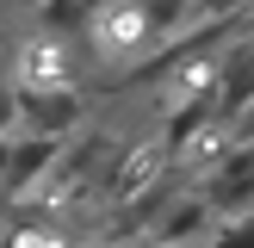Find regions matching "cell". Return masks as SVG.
Instances as JSON below:
<instances>
[{
    "label": "cell",
    "mask_w": 254,
    "mask_h": 248,
    "mask_svg": "<svg viewBox=\"0 0 254 248\" xmlns=\"http://www.w3.org/2000/svg\"><path fill=\"white\" fill-rule=\"evenodd\" d=\"M168 44V31L155 25V12L143 6V0H106V6L93 12V31H87V56L99 62V68H118L124 62H149L155 50Z\"/></svg>",
    "instance_id": "6da1fadb"
},
{
    "label": "cell",
    "mask_w": 254,
    "mask_h": 248,
    "mask_svg": "<svg viewBox=\"0 0 254 248\" xmlns=\"http://www.w3.org/2000/svg\"><path fill=\"white\" fill-rule=\"evenodd\" d=\"M81 50L74 37H56L44 31V25H31V31L12 44V68L6 81L19 87V93H56V87H74V74H81Z\"/></svg>",
    "instance_id": "7a4b0ae2"
},
{
    "label": "cell",
    "mask_w": 254,
    "mask_h": 248,
    "mask_svg": "<svg viewBox=\"0 0 254 248\" xmlns=\"http://www.w3.org/2000/svg\"><path fill=\"white\" fill-rule=\"evenodd\" d=\"M62 136H44V130H12L0 136V198L6 205H19V198H31L37 186H44V174L62 161Z\"/></svg>",
    "instance_id": "3957f363"
},
{
    "label": "cell",
    "mask_w": 254,
    "mask_h": 248,
    "mask_svg": "<svg viewBox=\"0 0 254 248\" xmlns=\"http://www.w3.org/2000/svg\"><path fill=\"white\" fill-rule=\"evenodd\" d=\"M81 124H87V99H81V87L19 93V130H44V136H62V143H68Z\"/></svg>",
    "instance_id": "277c9868"
},
{
    "label": "cell",
    "mask_w": 254,
    "mask_h": 248,
    "mask_svg": "<svg viewBox=\"0 0 254 248\" xmlns=\"http://www.w3.org/2000/svg\"><path fill=\"white\" fill-rule=\"evenodd\" d=\"M0 248H81L56 217H31V205H19V217L0 223Z\"/></svg>",
    "instance_id": "5b68a950"
},
{
    "label": "cell",
    "mask_w": 254,
    "mask_h": 248,
    "mask_svg": "<svg viewBox=\"0 0 254 248\" xmlns=\"http://www.w3.org/2000/svg\"><path fill=\"white\" fill-rule=\"evenodd\" d=\"M106 6V0H37V25L56 37H74V44H87V31H93V12Z\"/></svg>",
    "instance_id": "8992f818"
},
{
    "label": "cell",
    "mask_w": 254,
    "mask_h": 248,
    "mask_svg": "<svg viewBox=\"0 0 254 248\" xmlns=\"http://www.w3.org/2000/svg\"><path fill=\"white\" fill-rule=\"evenodd\" d=\"M205 248H254V211H242V217H223L217 230H211Z\"/></svg>",
    "instance_id": "52a82bcc"
},
{
    "label": "cell",
    "mask_w": 254,
    "mask_h": 248,
    "mask_svg": "<svg viewBox=\"0 0 254 248\" xmlns=\"http://www.w3.org/2000/svg\"><path fill=\"white\" fill-rule=\"evenodd\" d=\"M192 6H198V19H242L248 25L254 0H192Z\"/></svg>",
    "instance_id": "ba28073f"
},
{
    "label": "cell",
    "mask_w": 254,
    "mask_h": 248,
    "mask_svg": "<svg viewBox=\"0 0 254 248\" xmlns=\"http://www.w3.org/2000/svg\"><path fill=\"white\" fill-rule=\"evenodd\" d=\"M12 130H19V87L0 81V136H12Z\"/></svg>",
    "instance_id": "9c48e42d"
},
{
    "label": "cell",
    "mask_w": 254,
    "mask_h": 248,
    "mask_svg": "<svg viewBox=\"0 0 254 248\" xmlns=\"http://www.w3.org/2000/svg\"><path fill=\"white\" fill-rule=\"evenodd\" d=\"M236 136H254V106L242 112V118H236Z\"/></svg>",
    "instance_id": "30bf717a"
},
{
    "label": "cell",
    "mask_w": 254,
    "mask_h": 248,
    "mask_svg": "<svg viewBox=\"0 0 254 248\" xmlns=\"http://www.w3.org/2000/svg\"><path fill=\"white\" fill-rule=\"evenodd\" d=\"M81 248H124V236H99V242H81Z\"/></svg>",
    "instance_id": "8fae6325"
}]
</instances>
